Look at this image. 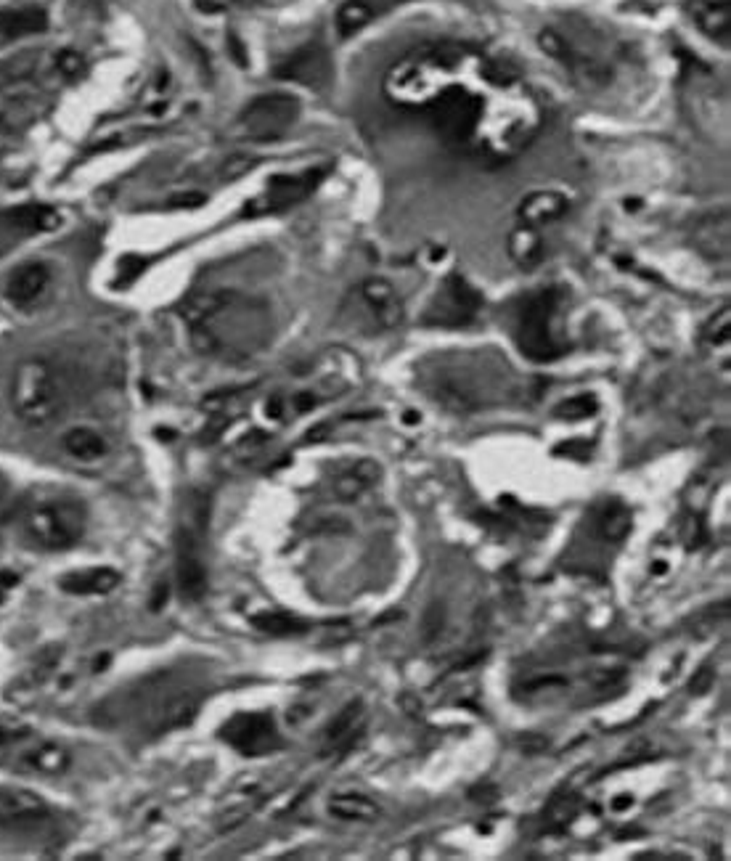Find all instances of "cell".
I'll list each match as a JSON object with an SVG mask.
<instances>
[{"mask_svg": "<svg viewBox=\"0 0 731 861\" xmlns=\"http://www.w3.org/2000/svg\"><path fill=\"white\" fill-rule=\"evenodd\" d=\"M392 104L419 109L445 144L480 165H509L543 128V109L514 69L461 46L411 53L390 69Z\"/></svg>", "mask_w": 731, "mask_h": 861, "instance_id": "cell-1", "label": "cell"}, {"mask_svg": "<svg viewBox=\"0 0 731 861\" xmlns=\"http://www.w3.org/2000/svg\"><path fill=\"white\" fill-rule=\"evenodd\" d=\"M183 318L189 324L191 345L202 355L223 361H244L268 345L271 313L260 300L231 289L202 292L186 300Z\"/></svg>", "mask_w": 731, "mask_h": 861, "instance_id": "cell-2", "label": "cell"}, {"mask_svg": "<svg viewBox=\"0 0 731 861\" xmlns=\"http://www.w3.org/2000/svg\"><path fill=\"white\" fill-rule=\"evenodd\" d=\"M212 496L204 491H191L183 504L178 530H175V578L178 591L186 602H199L210 589L204 546L210 530Z\"/></svg>", "mask_w": 731, "mask_h": 861, "instance_id": "cell-3", "label": "cell"}, {"mask_svg": "<svg viewBox=\"0 0 731 861\" xmlns=\"http://www.w3.org/2000/svg\"><path fill=\"white\" fill-rule=\"evenodd\" d=\"M88 514L83 501L64 493H38L24 507V533L46 552H61L85 536Z\"/></svg>", "mask_w": 731, "mask_h": 861, "instance_id": "cell-4", "label": "cell"}, {"mask_svg": "<svg viewBox=\"0 0 731 861\" xmlns=\"http://www.w3.org/2000/svg\"><path fill=\"white\" fill-rule=\"evenodd\" d=\"M559 292L557 289H536L520 297L512 310V337L525 358L536 363L557 361L565 355V345L557 337Z\"/></svg>", "mask_w": 731, "mask_h": 861, "instance_id": "cell-5", "label": "cell"}, {"mask_svg": "<svg viewBox=\"0 0 731 861\" xmlns=\"http://www.w3.org/2000/svg\"><path fill=\"white\" fill-rule=\"evenodd\" d=\"M11 406L30 427H48L64 411V387L59 371L43 358H27L11 379Z\"/></svg>", "mask_w": 731, "mask_h": 861, "instance_id": "cell-6", "label": "cell"}, {"mask_svg": "<svg viewBox=\"0 0 731 861\" xmlns=\"http://www.w3.org/2000/svg\"><path fill=\"white\" fill-rule=\"evenodd\" d=\"M300 117V101L289 93H268L249 101L236 120V133L247 141L265 144L276 141L292 128Z\"/></svg>", "mask_w": 731, "mask_h": 861, "instance_id": "cell-7", "label": "cell"}, {"mask_svg": "<svg viewBox=\"0 0 731 861\" xmlns=\"http://www.w3.org/2000/svg\"><path fill=\"white\" fill-rule=\"evenodd\" d=\"M480 308H483L480 292L464 276L451 273L424 310L422 324L438 326V329H461V326H469L475 321Z\"/></svg>", "mask_w": 731, "mask_h": 861, "instance_id": "cell-8", "label": "cell"}, {"mask_svg": "<svg viewBox=\"0 0 731 861\" xmlns=\"http://www.w3.org/2000/svg\"><path fill=\"white\" fill-rule=\"evenodd\" d=\"M345 310L355 324H369V332H390L403 321V303L390 281L366 279L355 289Z\"/></svg>", "mask_w": 731, "mask_h": 861, "instance_id": "cell-9", "label": "cell"}, {"mask_svg": "<svg viewBox=\"0 0 731 861\" xmlns=\"http://www.w3.org/2000/svg\"><path fill=\"white\" fill-rule=\"evenodd\" d=\"M220 737L249 758L268 756L281 748V734L268 713H236L223 724Z\"/></svg>", "mask_w": 731, "mask_h": 861, "instance_id": "cell-10", "label": "cell"}, {"mask_svg": "<svg viewBox=\"0 0 731 861\" xmlns=\"http://www.w3.org/2000/svg\"><path fill=\"white\" fill-rule=\"evenodd\" d=\"M318 178H321V173H316V170H310L305 175H276V178L268 181V189L260 197L247 202L244 215L257 218V215H268V212L287 210V207L297 204L316 189Z\"/></svg>", "mask_w": 731, "mask_h": 861, "instance_id": "cell-11", "label": "cell"}, {"mask_svg": "<svg viewBox=\"0 0 731 861\" xmlns=\"http://www.w3.org/2000/svg\"><path fill=\"white\" fill-rule=\"evenodd\" d=\"M51 819V803L24 787H0V830H32Z\"/></svg>", "mask_w": 731, "mask_h": 861, "instance_id": "cell-12", "label": "cell"}, {"mask_svg": "<svg viewBox=\"0 0 731 861\" xmlns=\"http://www.w3.org/2000/svg\"><path fill=\"white\" fill-rule=\"evenodd\" d=\"M273 75L279 80H289V83L305 85V88H324L332 77V59L321 43H308L300 51H294L292 56L281 61L279 67L273 69Z\"/></svg>", "mask_w": 731, "mask_h": 861, "instance_id": "cell-13", "label": "cell"}, {"mask_svg": "<svg viewBox=\"0 0 731 861\" xmlns=\"http://www.w3.org/2000/svg\"><path fill=\"white\" fill-rule=\"evenodd\" d=\"M16 763L19 769L27 774H38V777H56L72 766V756L67 748H61L59 742L51 740H24L16 753Z\"/></svg>", "mask_w": 731, "mask_h": 861, "instance_id": "cell-14", "label": "cell"}, {"mask_svg": "<svg viewBox=\"0 0 731 861\" xmlns=\"http://www.w3.org/2000/svg\"><path fill=\"white\" fill-rule=\"evenodd\" d=\"M48 284H51V268L46 263L19 265L6 281L8 303L16 308H30L46 295Z\"/></svg>", "mask_w": 731, "mask_h": 861, "instance_id": "cell-15", "label": "cell"}, {"mask_svg": "<svg viewBox=\"0 0 731 861\" xmlns=\"http://www.w3.org/2000/svg\"><path fill=\"white\" fill-rule=\"evenodd\" d=\"M361 716L363 703L361 700H350L337 716L326 724L324 729V750L321 756H342L358 737H361Z\"/></svg>", "mask_w": 731, "mask_h": 861, "instance_id": "cell-16", "label": "cell"}, {"mask_svg": "<svg viewBox=\"0 0 731 861\" xmlns=\"http://www.w3.org/2000/svg\"><path fill=\"white\" fill-rule=\"evenodd\" d=\"M570 210V199L562 194V191L554 189H541L533 191L528 197L522 199L520 204V223H528V226H546V223H554L559 220L565 212Z\"/></svg>", "mask_w": 731, "mask_h": 861, "instance_id": "cell-17", "label": "cell"}, {"mask_svg": "<svg viewBox=\"0 0 731 861\" xmlns=\"http://www.w3.org/2000/svg\"><path fill=\"white\" fill-rule=\"evenodd\" d=\"M694 24L700 27L710 40H721L729 46L731 32V8L729 0H689Z\"/></svg>", "mask_w": 731, "mask_h": 861, "instance_id": "cell-18", "label": "cell"}, {"mask_svg": "<svg viewBox=\"0 0 731 861\" xmlns=\"http://www.w3.org/2000/svg\"><path fill=\"white\" fill-rule=\"evenodd\" d=\"M0 220L14 231H24V234H40V231H53L59 228L61 215L48 204H19L11 207L0 215Z\"/></svg>", "mask_w": 731, "mask_h": 861, "instance_id": "cell-19", "label": "cell"}, {"mask_svg": "<svg viewBox=\"0 0 731 861\" xmlns=\"http://www.w3.org/2000/svg\"><path fill=\"white\" fill-rule=\"evenodd\" d=\"M59 586L67 594L75 597H88V594H109L112 589L120 586V573L112 567H91V570H75V573L64 575Z\"/></svg>", "mask_w": 731, "mask_h": 861, "instance_id": "cell-20", "label": "cell"}, {"mask_svg": "<svg viewBox=\"0 0 731 861\" xmlns=\"http://www.w3.org/2000/svg\"><path fill=\"white\" fill-rule=\"evenodd\" d=\"M694 242H697V250L702 255L713 257V260L729 255V215H726V210H721V215L718 212L705 215L694 228Z\"/></svg>", "mask_w": 731, "mask_h": 861, "instance_id": "cell-21", "label": "cell"}, {"mask_svg": "<svg viewBox=\"0 0 731 861\" xmlns=\"http://www.w3.org/2000/svg\"><path fill=\"white\" fill-rule=\"evenodd\" d=\"M382 477V467H379L374 459H361L355 461L353 467L342 472L334 483V493L340 496L342 501H355L363 491H369L371 485L377 483Z\"/></svg>", "mask_w": 731, "mask_h": 861, "instance_id": "cell-22", "label": "cell"}, {"mask_svg": "<svg viewBox=\"0 0 731 861\" xmlns=\"http://www.w3.org/2000/svg\"><path fill=\"white\" fill-rule=\"evenodd\" d=\"M506 247H509V255H512L514 263L525 268V271H530V268H536V265L541 263L543 239L536 226H528V223L514 226L512 231H509Z\"/></svg>", "mask_w": 731, "mask_h": 861, "instance_id": "cell-23", "label": "cell"}, {"mask_svg": "<svg viewBox=\"0 0 731 861\" xmlns=\"http://www.w3.org/2000/svg\"><path fill=\"white\" fill-rule=\"evenodd\" d=\"M48 30V16L40 8H27V11H3L0 14V40L27 38Z\"/></svg>", "mask_w": 731, "mask_h": 861, "instance_id": "cell-24", "label": "cell"}, {"mask_svg": "<svg viewBox=\"0 0 731 861\" xmlns=\"http://www.w3.org/2000/svg\"><path fill=\"white\" fill-rule=\"evenodd\" d=\"M64 451H67L72 459L91 464V461L104 459L109 446H106V440L101 438L96 430H91V427H72V430L64 435Z\"/></svg>", "mask_w": 731, "mask_h": 861, "instance_id": "cell-25", "label": "cell"}, {"mask_svg": "<svg viewBox=\"0 0 731 861\" xmlns=\"http://www.w3.org/2000/svg\"><path fill=\"white\" fill-rule=\"evenodd\" d=\"M329 811H332L337 819H342V822L371 824L379 819L377 803L369 801L366 795H358V793L334 795L332 801H329Z\"/></svg>", "mask_w": 731, "mask_h": 861, "instance_id": "cell-26", "label": "cell"}, {"mask_svg": "<svg viewBox=\"0 0 731 861\" xmlns=\"http://www.w3.org/2000/svg\"><path fill=\"white\" fill-rule=\"evenodd\" d=\"M631 525H634L631 512H628L623 504H618V501H610L607 507L599 509V514H596V533H599V538H604L607 544H620V541L628 536Z\"/></svg>", "mask_w": 731, "mask_h": 861, "instance_id": "cell-27", "label": "cell"}, {"mask_svg": "<svg viewBox=\"0 0 731 861\" xmlns=\"http://www.w3.org/2000/svg\"><path fill=\"white\" fill-rule=\"evenodd\" d=\"M252 626L263 631L265 636H300L308 634V620L289 615V612H257L252 615Z\"/></svg>", "mask_w": 731, "mask_h": 861, "instance_id": "cell-28", "label": "cell"}, {"mask_svg": "<svg viewBox=\"0 0 731 861\" xmlns=\"http://www.w3.org/2000/svg\"><path fill=\"white\" fill-rule=\"evenodd\" d=\"M371 16H374V11H371V6H366L363 0H350V3H345V6L337 11V27H340L342 38H350V35H355L358 30H363V27L371 22Z\"/></svg>", "mask_w": 731, "mask_h": 861, "instance_id": "cell-29", "label": "cell"}, {"mask_svg": "<svg viewBox=\"0 0 731 861\" xmlns=\"http://www.w3.org/2000/svg\"><path fill=\"white\" fill-rule=\"evenodd\" d=\"M252 811H255V790H242V793H236L234 806H228V809H223V814H220L218 830L220 832L236 830V827H239Z\"/></svg>", "mask_w": 731, "mask_h": 861, "instance_id": "cell-30", "label": "cell"}, {"mask_svg": "<svg viewBox=\"0 0 731 861\" xmlns=\"http://www.w3.org/2000/svg\"><path fill=\"white\" fill-rule=\"evenodd\" d=\"M596 408H599V403H596L594 395L583 393V395H575V398H567V401L559 403V406L554 408V416H559V419H567V422H581V419L594 416Z\"/></svg>", "mask_w": 731, "mask_h": 861, "instance_id": "cell-31", "label": "cell"}, {"mask_svg": "<svg viewBox=\"0 0 731 861\" xmlns=\"http://www.w3.org/2000/svg\"><path fill=\"white\" fill-rule=\"evenodd\" d=\"M30 726L16 718H0V758H8L24 740H30Z\"/></svg>", "mask_w": 731, "mask_h": 861, "instance_id": "cell-32", "label": "cell"}, {"mask_svg": "<svg viewBox=\"0 0 731 861\" xmlns=\"http://www.w3.org/2000/svg\"><path fill=\"white\" fill-rule=\"evenodd\" d=\"M35 64H38V56H35V53L11 56V59L0 64V83H19V80H24V77H30L32 72H35Z\"/></svg>", "mask_w": 731, "mask_h": 861, "instance_id": "cell-33", "label": "cell"}, {"mask_svg": "<svg viewBox=\"0 0 731 861\" xmlns=\"http://www.w3.org/2000/svg\"><path fill=\"white\" fill-rule=\"evenodd\" d=\"M255 167L257 159L252 157V154H234V157H228L226 162H223L220 175H223V181H239V178H244L247 173H252Z\"/></svg>", "mask_w": 731, "mask_h": 861, "instance_id": "cell-34", "label": "cell"}, {"mask_svg": "<svg viewBox=\"0 0 731 861\" xmlns=\"http://www.w3.org/2000/svg\"><path fill=\"white\" fill-rule=\"evenodd\" d=\"M546 816L551 819V824H557V827H562V824H567L570 819L575 816V795L570 793H559L554 801L549 803V809H546Z\"/></svg>", "mask_w": 731, "mask_h": 861, "instance_id": "cell-35", "label": "cell"}, {"mask_svg": "<svg viewBox=\"0 0 731 861\" xmlns=\"http://www.w3.org/2000/svg\"><path fill=\"white\" fill-rule=\"evenodd\" d=\"M705 340H710L713 345H726L729 340V308L721 310V316L710 318V324L705 326Z\"/></svg>", "mask_w": 731, "mask_h": 861, "instance_id": "cell-36", "label": "cell"}, {"mask_svg": "<svg viewBox=\"0 0 731 861\" xmlns=\"http://www.w3.org/2000/svg\"><path fill=\"white\" fill-rule=\"evenodd\" d=\"M56 67L61 69V75L64 77H77L80 72H83V56L75 51H61L59 59H56Z\"/></svg>", "mask_w": 731, "mask_h": 861, "instance_id": "cell-37", "label": "cell"}, {"mask_svg": "<svg viewBox=\"0 0 731 861\" xmlns=\"http://www.w3.org/2000/svg\"><path fill=\"white\" fill-rule=\"evenodd\" d=\"M443 607L440 605H432L430 612H427V618H424V634H427V639H435V636L440 634V628H443Z\"/></svg>", "mask_w": 731, "mask_h": 861, "instance_id": "cell-38", "label": "cell"}, {"mask_svg": "<svg viewBox=\"0 0 731 861\" xmlns=\"http://www.w3.org/2000/svg\"><path fill=\"white\" fill-rule=\"evenodd\" d=\"M228 53L234 56V61H236V64H239V67H242V69L249 67L247 48H244V43H242V40H239V35H234V32L228 35Z\"/></svg>", "mask_w": 731, "mask_h": 861, "instance_id": "cell-39", "label": "cell"}, {"mask_svg": "<svg viewBox=\"0 0 731 861\" xmlns=\"http://www.w3.org/2000/svg\"><path fill=\"white\" fill-rule=\"evenodd\" d=\"M207 202V197H204L202 191H186V194H175L173 199H170V204H175V207H199V204Z\"/></svg>", "mask_w": 731, "mask_h": 861, "instance_id": "cell-40", "label": "cell"}, {"mask_svg": "<svg viewBox=\"0 0 731 861\" xmlns=\"http://www.w3.org/2000/svg\"><path fill=\"white\" fill-rule=\"evenodd\" d=\"M292 406L297 414H308V411H313V408L318 406V395L316 393H297L292 398Z\"/></svg>", "mask_w": 731, "mask_h": 861, "instance_id": "cell-41", "label": "cell"}, {"mask_svg": "<svg viewBox=\"0 0 731 861\" xmlns=\"http://www.w3.org/2000/svg\"><path fill=\"white\" fill-rule=\"evenodd\" d=\"M705 544V525H702V520H697L694 517L692 525H689V538H686V546L689 549H697V546Z\"/></svg>", "mask_w": 731, "mask_h": 861, "instance_id": "cell-42", "label": "cell"}, {"mask_svg": "<svg viewBox=\"0 0 731 861\" xmlns=\"http://www.w3.org/2000/svg\"><path fill=\"white\" fill-rule=\"evenodd\" d=\"M265 414H268V419H276V422H281V419H284V401H281L279 395L268 401V406H265Z\"/></svg>", "mask_w": 731, "mask_h": 861, "instance_id": "cell-43", "label": "cell"}, {"mask_svg": "<svg viewBox=\"0 0 731 861\" xmlns=\"http://www.w3.org/2000/svg\"><path fill=\"white\" fill-rule=\"evenodd\" d=\"M16 586V575L8 573V570H0V605H3V599H6V594Z\"/></svg>", "mask_w": 731, "mask_h": 861, "instance_id": "cell-44", "label": "cell"}, {"mask_svg": "<svg viewBox=\"0 0 731 861\" xmlns=\"http://www.w3.org/2000/svg\"><path fill=\"white\" fill-rule=\"evenodd\" d=\"M403 422H406V424H416V422H419V414H416V411H408V414L403 416Z\"/></svg>", "mask_w": 731, "mask_h": 861, "instance_id": "cell-45", "label": "cell"}, {"mask_svg": "<svg viewBox=\"0 0 731 861\" xmlns=\"http://www.w3.org/2000/svg\"><path fill=\"white\" fill-rule=\"evenodd\" d=\"M234 3H239V6H255L257 0H234Z\"/></svg>", "mask_w": 731, "mask_h": 861, "instance_id": "cell-46", "label": "cell"}, {"mask_svg": "<svg viewBox=\"0 0 731 861\" xmlns=\"http://www.w3.org/2000/svg\"><path fill=\"white\" fill-rule=\"evenodd\" d=\"M655 570H657V575H663V570H665V562H657V565H655Z\"/></svg>", "mask_w": 731, "mask_h": 861, "instance_id": "cell-47", "label": "cell"}]
</instances>
